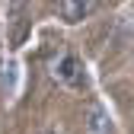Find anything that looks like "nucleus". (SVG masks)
<instances>
[{
  "label": "nucleus",
  "mask_w": 134,
  "mask_h": 134,
  "mask_svg": "<svg viewBox=\"0 0 134 134\" xmlns=\"http://www.w3.org/2000/svg\"><path fill=\"white\" fill-rule=\"evenodd\" d=\"M83 128H86V134H109L112 131L109 112L102 105H86V112H83Z\"/></svg>",
  "instance_id": "nucleus-2"
},
{
  "label": "nucleus",
  "mask_w": 134,
  "mask_h": 134,
  "mask_svg": "<svg viewBox=\"0 0 134 134\" xmlns=\"http://www.w3.org/2000/svg\"><path fill=\"white\" fill-rule=\"evenodd\" d=\"M45 134H61V131H45Z\"/></svg>",
  "instance_id": "nucleus-4"
},
{
  "label": "nucleus",
  "mask_w": 134,
  "mask_h": 134,
  "mask_svg": "<svg viewBox=\"0 0 134 134\" xmlns=\"http://www.w3.org/2000/svg\"><path fill=\"white\" fill-rule=\"evenodd\" d=\"M93 10H96L93 0H61V3H58L61 19H67V23H80V19H86Z\"/></svg>",
  "instance_id": "nucleus-3"
},
{
  "label": "nucleus",
  "mask_w": 134,
  "mask_h": 134,
  "mask_svg": "<svg viewBox=\"0 0 134 134\" xmlns=\"http://www.w3.org/2000/svg\"><path fill=\"white\" fill-rule=\"evenodd\" d=\"M80 74H83V64L74 58V54H64L51 64V77L58 83H64V86H74V83H80Z\"/></svg>",
  "instance_id": "nucleus-1"
}]
</instances>
